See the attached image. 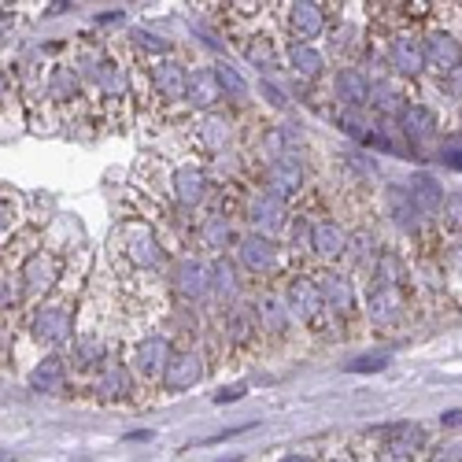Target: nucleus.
Segmentation results:
<instances>
[{
    "label": "nucleus",
    "mask_w": 462,
    "mask_h": 462,
    "mask_svg": "<svg viewBox=\"0 0 462 462\" xmlns=\"http://www.w3.org/2000/svg\"><path fill=\"white\" fill-rule=\"evenodd\" d=\"M171 356H174V337L163 329H148L141 337L123 340V359H126V370L134 374L141 407H152L160 400V384L171 366Z\"/></svg>",
    "instance_id": "obj_6"
},
{
    "label": "nucleus",
    "mask_w": 462,
    "mask_h": 462,
    "mask_svg": "<svg viewBox=\"0 0 462 462\" xmlns=\"http://www.w3.org/2000/svg\"><path fill=\"white\" fill-rule=\"evenodd\" d=\"M215 74H218V86H222L226 100H248L252 86H248V79L229 60H215Z\"/></svg>",
    "instance_id": "obj_32"
},
{
    "label": "nucleus",
    "mask_w": 462,
    "mask_h": 462,
    "mask_svg": "<svg viewBox=\"0 0 462 462\" xmlns=\"http://www.w3.org/2000/svg\"><path fill=\"white\" fill-rule=\"evenodd\" d=\"M234 45L241 49V56H245L259 74H278V70H285V37H282L274 15H271V23H263V26H255V30L234 33Z\"/></svg>",
    "instance_id": "obj_20"
},
{
    "label": "nucleus",
    "mask_w": 462,
    "mask_h": 462,
    "mask_svg": "<svg viewBox=\"0 0 462 462\" xmlns=\"http://www.w3.org/2000/svg\"><path fill=\"white\" fill-rule=\"evenodd\" d=\"M15 333H19V329H12V326L0 322V359H8V352L15 348Z\"/></svg>",
    "instance_id": "obj_39"
},
{
    "label": "nucleus",
    "mask_w": 462,
    "mask_h": 462,
    "mask_svg": "<svg viewBox=\"0 0 462 462\" xmlns=\"http://www.w3.org/2000/svg\"><path fill=\"white\" fill-rule=\"evenodd\" d=\"M440 163H448L451 171H462V144L448 141V144L440 148Z\"/></svg>",
    "instance_id": "obj_37"
},
{
    "label": "nucleus",
    "mask_w": 462,
    "mask_h": 462,
    "mask_svg": "<svg viewBox=\"0 0 462 462\" xmlns=\"http://www.w3.org/2000/svg\"><path fill=\"white\" fill-rule=\"evenodd\" d=\"M130 189L148 197L152 204H163L185 218H197L204 215L222 192V181L215 178V171L192 156H156L148 152L134 163L130 174Z\"/></svg>",
    "instance_id": "obj_1"
},
{
    "label": "nucleus",
    "mask_w": 462,
    "mask_h": 462,
    "mask_svg": "<svg viewBox=\"0 0 462 462\" xmlns=\"http://www.w3.org/2000/svg\"><path fill=\"white\" fill-rule=\"evenodd\" d=\"M211 359H208V348L204 340H178L174 344V356H171V366L163 374V384H160V400L163 396H181L189 389H197V384L211 374Z\"/></svg>",
    "instance_id": "obj_19"
},
{
    "label": "nucleus",
    "mask_w": 462,
    "mask_h": 462,
    "mask_svg": "<svg viewBox=\"0 0 462 462\" xmlns=\"http://www.w3.org/2000/svg\"><path fill=\"white\" fill-rule=\"evenodd\" d=\"M248 393V384H229V389H222L218 396H215V403H234V400H241Z\"/></svg>",
    "instance_id": "obj_40"
},
{
    "label": "nucleus",
    "mask_w": 462,
    "mask_h": 462,
    "mask_svg": "<svg viewBox=\"0 0 462 462\" xmlns=\"http://www.w3.org/2000/svg\"><path fill=\"white\" fill-rule=\"evenodd\" d=\"M437 89H440V97L458 111V107H462V67H455L444 82H437Z\"/></svg>",
    "instance_id": "obj_33"
},
{
    "label": "nucleus",
    "mask_w": 462,
    "mask_h": 462,
    "mask_svg": "<svg viewBox=\"0 0 462 462\" xmlns=\"http://www.w3.org/2000/svg\"><path fill=\"white\" fill-rule=\"evenodd\" d=\"M67 259H70V255H63V252L52 248L49 241H42V245H37V248L23 259L19 274H23V292H26V303H30V307H33V303H42V300L63 282V274H67Z\"/></svg>",
    "instance_id": "obj_18"
},
{
    "label": "nucleus",
    "mask_w": 462,
    "mask_h": 462,
    "mask_svg": "<svg viewBox=\"0 0 462 462\" xmlns=\"http://www.w3.org/2000/svg\"><path fill=\"white\" fill-rule=\"evenodd\" d=\"M263 93L271 97V104H274V107H289V97H282V93H278L271 82H263Z\"/></svg>",
    "instance_id": "obj_42"
},
{
    "label": "nucleus",
    "mask_w": 462,
    "mask_h": 462,
    "mask_svg": "<svg viewBox=\"0 0 462 462\" xmlns=\"http://www.w3.org/2000/svg\"><path fill=\"white\" fill-rule=\"evenodd\" d=\"M440 266H444V282L451 303L462 307V241H444L440 245Z\"/></svg>",
    "instance_id": "obj_30"
},
{
    "label": "nucleus",
    "mask_w": 462,
    "mask_h": 462,
    "mask_svg": "<svg viewBox=\"0 0 462 462\" xmlns=\"http://www.w3.org/2000/svg\"><path fill=\"white\" fill-rule=\"evenodd\" d=\"M178 137L185 144V156L208 163L211 171L241 160V115H234V111L218 107V111H204V115H189L178 126Z\"/></svg>",
    "instance_id": "obj_4"
},
{
    "label": "nucleus",
    "mask_w": 462,
    "mask_h": 462,
    "mask_svg": "<svg viewBox=\"0 0 462 462\" xmlns=\"http://www.w3.org/2000/svg\"><path fill=\"white\" fill-rule=\"evenodd\" d=\"M234 259L241 266V274L248 278V285H282L292 271L289 263V252L282 241H271V237H259V234H241L237 248H234Z\"/></svg>",
    "instance_id": "obj_11"
},
{
    "label": "nucleus",
    "mask_w": 462,
    "mask_h": 462,
    "mask_svg": "<svg viewBox=\"0 0 462 462\" xmlns=\"http://www.w3.org/2000/svg\"><path fill=\"white\" fill-rule=\"evenodd\" d=\"M285 70L307 89H322L329 79V60L326 49L319 45H300V42H285Z\"/></svg>",
    "instance_id": "obj_25"
},
{
    "label": "nucleus",
    "mask_w": 462,
    "mask_h": 462,
    "mask_svg": "<svg viewBox=\"0 0 462 462\" xmlns=\"http://www.w3.org/2000/svg\"><path fill=\"white\" fill-rule=\"evenodd\" d=\"M282 296L289 303V311L292 319L300 322V329L311 337L315 344H333L340 340V329L329 315V307H326V296L319 289V278L311 271H289V278L282 282Z\"/></svg>",
    "instance_id": "obj_7"
},
{
    "label": "nucleus",
    "mask_w": 462,
    "mask_h": 462,
    "mask_svg": "<svg viewBox=\"0 0 462 462\" xmlns=\"http://www.w3.org/2000/svg\"><path fill=\"white\" fill-rule=\"evenodd\" d=\"M319 289L326 296V307L340 329V337H359L363 326V285L348 266H329V271H315Z\"/></svg>",
    "instance_id": "obj_9"
},
{
    "label": "nucleus",
    "mask_w": 462,
    "mask_h": 462,
    "mask_svg": "<svg viewBox=\"0 0 462 462\" xmlns=\"http://www.w3.org/2000/svg\"><path fill=\"white\" fill-rule=\"evenodd\" d=\"M252 285L241 274V266L234 255H218L211 259V303H208V315H218L226 307H234L241 300H248Z\"/></svg>",
    "instance_id": "obj_24"
},
{
    "label": "nucleus",
    "mask_w": 462,
    "mask_h": 462,
    "mask_svg": "<svg viewBox=\"0 0 462 462\" xmlns=\"http://www.w3.org/2000/svg\"><path fill=\"white\" fill-rule=\"evenodd\" d=\"M189 60L171 52L163 60H148V97L141 119L152 126H181L189 119Z\"/></svg>",
    "instance_id": "obj_5"
},
{
    "label": "nucleus",
    "mask_w": 462,
    "mask_h": 462,
    "mask_svg": "<svg viewBox=\"0 0 462 462\" xmlns=\"http://www.w3.org/2000/svg\"><path fill=\"white\" fill-rule=\"evenodd\" d=\"M222 86L215 63H189V111L204 115V111H218L222 107Z\"/></svg>",
    "instance_id": "obj_27"
},
{
    "label": "nucleus",
    "mask_w": 462,
    "mask_h": 462,
    "mask_svg": "<svg viewBox=\"0 0 462 462\" xmlns=\"http://www.w3.org/2000/svg\"><path fill=\"white\" fill-rule=\"evenodd\" d=\"M248 296H252L255 319H259V333H263L266 356L292 348L303 329H300V322H296L292 311H289V303H285V296H282V285H255Z\"/></svg>",
    "instance_id": "obj_10"
},
{
    "label": "nucleus",
    "mask_w": 462,
    "mask_h": 462,
    "mask_svg": "<svg viewBox=\"0 0 462 462\" xmlns=\"http://www.w3.org/2000/svg\"><path fill=\"white\" fill-rule=\"evenodd\" d=\"M30 393H42V396H56L70 384V366L63 356H42L33 363V370L26 374Z\"/></svg>",
    "instance_id": "obj_28"
},
{
    "label": "nucleus",
    "mask_w": 462,
    "mask_h": 462,
    "mask_svg": "<svg viewBox=\"0 0 462 462\" xmlns=\"http://www.w3.org/2000/svg\"><path fill=\"white\" fill-rule=\"evenodd\" d=\"M455 130H458V137H462V107L455 111Z\"/></svg>",
    "instance_id": "obj_43"
},
{
    "label": "nucleus",
    "mask_w": 462,
    "mask_h": 462,
    "mask_svg": "<svg viewBox=\"0 0 462 462\" xmlns=\"http://www.w3.org/2000/svg\"><path fill=\"white\" fill-rule=\"evenodd\" d=\"M418 100V89L407 86L403 79H396L393 70H384V74H374L370 79V115L381 123H400V115Z\"/></svg>",
    "instance_id": "obj_23"
},
{
    "label": "nucleus",
    "mask_w": 462,
    "mask_h": 462,
    "mask_svg": "<svg viewBox=\"0 0 462 462\" xmlns=\"http://www.w3.org/2000/svg\"><path fill=\"white\" fill-rule=\"evenodd\" d=\"M418 303L411 285H363V326L377 337L400 333L414 322Z\"/></svg>",
    "instance_id": "obj_8"
},
{
    "label": "nucleus",
    "mask_w": 462,
    "mask_h": 462,
    "mask_svg": "<svg viewBox=\"0 0 462 462\" xmlns=\"http://www.w3.org/2000/svg\"><path fill=\"white\" fill-rule=\"evenodd\" d=\"M348 241H352V226L337 218L333 211L311 218V241H307V271H329V266L348 263Z\"/></svg>",
    "instance_id": "obj_16"
},
{
    "label": "nucleus",
    "mask_w": 462,
    "mask_h": 462,
    "mask_svg": "<svg viewBox=\"0 0 462 462\" xmlns=\"http://www.w3.org/2000/svg\"><path fill=\"white\" fill-rule=\"evenodd\" d=\"M241 222L229 215L222 204H211L204 215H197L192 222V234H189V252L197 255H208V259H218V255H229L241 241Z\"/></svg>",
    "instance_id": "obj_17"
},
{
    "label": "nucleus",
    "mask_w": 462,
    "mask_h": 462,
    "mask_svg": "<svg viewBox=\"0 0 462 462\" xmlns=\"http://www.w3.org/2000/svg\"><path fill=\"white\" fill-rule=\"evenodd\" d=\"M19 97H15V86H12V79H8V70H0V111L5 107H12Z\"/></svg>",
    "instance_id": "obj_38"
},
{
    "label": "nucleus",
    "mask_w": 462,
    "mask_h": 462,
    "mask_svg": "<svg viewBox=\"0 0 462 462\" xmlns=\"http://www.w3.org/2000/svg\"><path fill=\"white\" fill-rule=\"evenodd\" d=\"M82 393L100 407H141L134 374L126 370V359H123V344L111 359L100 363V370L93 377L82 381Z\"/></svg>",
    "instance_id": "obj_15"
},
{
    "label": "nucleus",
    "mask_w": 462,
    "mask_h": 462,
    "mask_svg": "<svg viewBox=\"0 0 462 462\" xmlns=\"http://www.w3.org/2000/svg\"><path fill=\"white\" fill-rule=\"evenodd\" d=\"M167 289H171L174 307H192V311L208 315V303H211V259L197 255V252L174 255L171 271H167Z\"/></svg>",
    "instance_id": "obj_12"
},
{
    "label": "nucleus",
    "mask_w": 462,
    "mask_h": 462,
    "mask_svg": "<svg viewBox=\"0 0 462 462\" xmlns=\"http://www.w3.org/2000/svg\"><path fill=\"white\" fill-rule=\"evenodd\" d=\"M403 189H407V200H411V208L418 211V218L433 226L437 215H440V208H444V200H448L444 181H440L433 171H414Z\"/></svg>",
    "instance_id": "obj_26"
},
{
    "label": "nucleus",
    "mask_w": 462,
    "mask_h": 462,
    "mask_svg": "<svg viewBox=\"0 0 462 462\" xmlns=\"http://www.w3.org/2000/svg\"><path fill=\"white\" fill-rule=\"evenodd\" d=\"M440 123H444L440 111H437V104H430V100H414V104L400 115L396 134L403 137L411 160H430V148L440 141Z\"/></svg>",
    "instance_id": "obj_22"
},
{
    "label": "nucleus",
    "mask_w": 462,
    "mask_h": 462,
    "mask_svg": "<svg viewBox=\"0 0 462 462\" xmlns=\"http://www.w3.org/2000/svg\"><path fill=\"white\" fill-rule=\"evenodd\" d=\"M322 462H363V455L356 451V444H352V437H348V440H340L337 448L322 451Z\"/></svg>",
    "instance_id": "obj_34"
},
{
    "label": "nucleus",
    "mask_w": 462,
    "mask_h": 462,
    "mask_svg": "<svg viewBox=\"0 0 462 462\" xmlns=\"http://www.w3.org/2000/svg\"><path fill=\"white\" fill-rule=\"evenodd\" d=\"M26 222V200H23V192L8 189V185H0V248H5Z\"/></svg>",
    "instance_id": "obj_29"
},
{
    "label": "nucleus",
    "mask_w": 462,
    "mask_h": 462,
    "mask_svg": "<svg viewBox=\"0 0 462 462\" xmlns=\"http://www.w3.org/2000/svg\"><path fill=\"white\" fill-rule=\"evenodd\" d=\"M329 15H333L329 0H285V5H274V19H278L282 37L285 42H300V45L326 42Z\"/></svg>",
    "instance_id": "obj_13"
},
{
    "label": "nucleus",
    "mask_w": 462,
    "mask_h": 462,
    "mask_svg": "<svg viewBox=\"0 0 462 462\" xmlns=\"http://www.w3.org/2000/svg\"><path fill=\"white\" fill-rule=\"evenodd\" d=\"M440 426H444V430H458V426H462V411H444V414H440Z\"/></svg>",
    "instance_id": "obj_41"
},
{
    "label": "nucleus",
    "mask_w": 462,
    "mask_h": 462,
    "mask_svg": "<svg viewBox=\"0 0 462 462\" xmlns=\"http://www.w3.org/2000/svg\"><path fill=\"white\" fill-rule=\"evenodd\" d=\"M271 462H322V451L315 448H292V451H282V455H274Z\"/></svg>",
    "instance_id": "obj_35"
},
{
    "label": "nucleus",
    "mask_w": 462,
    "mask_h": 462,
    "mask_svg": "<svg viewBox=\"0 0 462 462\" xmlns=\"http://www.w3.org/2000/svg\"><path fill=\"white\" fill-rule=\"evenodd\" d=\"M384 366H389V356H366L359 363H348L352 374H370V370H384Z\"/></svg>",
    "instance_id": "obj_36"
},
{
    "label": "nucleus",
    "mask_w": 462,
    "mask_h": 462,
    "mask_svg": "<svg viewBox=\"0 0 462 462\" xmlns=\"http://www.w3.org/2000/svg\"><path fill=\"white\" fill-rule=\"evenodd\" d=\"M86 274H89L86 255L70 252L63 282L26 311L19 333H26L42 356H63L70 348L74 329H79V315H82V300H86Z\"/></svg>",
    "instance_id": "obj_2"
},
{
    "label": "nucleus",
    "mask_w": 462,
    "mask_h": 462,
    "mask_svg": "<svg viewBox=\"0 0 462 462\" xmlns=\"http://www.w3.org/2000/svg\"><path fill=\"white\" fill-rule=\"evenodd\" d=\"M322 89H315V97H319ZM311 97V100H315ZM326 104H322V111L326 115H333V111H363L366 104H370V74L359 67V63H352V67H333L329 70V79H326Z\"/></svg>",
    "instance_id": "obj_21"
},
{
    "label": "nucleus",
    "mask_w": 462,
    "mask_h": 462,
    "mask_svg": "<svg viewBox=\"0 0 462 462\" xmlns=\"http://www.w3.org/2000/svg\"><path fill=\"white\" fill-rule=\"evenodd\" d=\"M433 226H437L440 241H462V192H448V200Z\"/></svg>",
    "instance_id": "obj_31"
},
{
    "label": "nucleus",
    "mask_w": 462,
    "mask_h": 462,
    "mask_svg": "<svg viewBox=\"0 0 462 462\" xmlns=\"http://www.w3.org/2000/svg\"><path fill=\"white\" fill-rule=\"evenodd\" d=\"M356 5H333L329 30H326V60L337 67H352L363 60L370 37H366V12H352Z\"/></svg>",
    "instance_id": "obj_14"
},
{
    "label": "nucleus",
    "mask_w": 462,
    "mask_h": 462,
    "mask_svg": "<svg viewBox=\"0 0 462 462\" xmlns=\"http://www.w3.org/2000/svg\"><path fill=\"white\" fill-rule=\"evenodd\" d=\"M458 462H462V451H458Z\"/></svg>",
    "instance_id": "obj_44"
},
{
    "label": "nucleus",
    "mask_w": 462,
    "mask_h": 462,
    "mask_svg": "<svg viewBox=\"0 0 462 462\" xmlns=\"http://www.w3.org/2000/svg\"><path fill=\"white\" fill-rule=\"evenodd\" d=\"M171 248L160 237V229L148 218L123 211V218L111 226L107 234V248H104V263L107 274L115 282H137V278H167L171 271Z\"/></svg>",
    "instance_id": "obj_3"
}]
</instances>
